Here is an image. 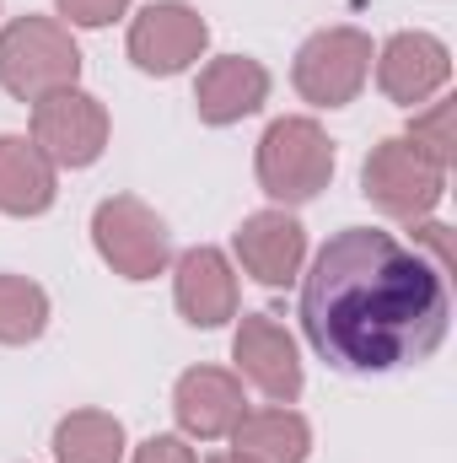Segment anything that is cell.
<instances>
[{"instance_id": "6da1fadb", "label": "cell", "mask_w": 457, "mask_h": 463, "mask_svg": "<svg viewBox=\"0 0 457 463\" xmlns=\"http://www.w3.org/2000/svg\"><path fill=\"white\" fill-rule=\"evenodd\" d=\"M452 329V280L382 227L334 232L302 280V335L340 372H398Z\"/></svg>"}, {"instance_id": "7a4b0ae2", "label": "cell", "mask_w": 457, "mask_h": 463, "mask_svg": "<svg viewBox=\"0 0 457 463\" xmlns=\"http://www.w3.org/2000/svg\"><path fill=\"white\" fill-rule=\"evenodd\" d=\"M258 189L275 205H307L334 184V140L318 118H275L258 140Z\"/></svg>"}, {"instance_id": "3957f363", "label": "cell", "mask_w": 457, "mask_h": 463, "mask_svg": "<svg viewBox=\"0 0 457 463\" xmlns=\"http://www.w3.org/2000/svg\"><path fill=\"white\" fill-rule=\"evenodd\" d=\"M81 49L54 16H16L0 27V87L16 103H38L60 87H76Z\"/></svg>"}, {"instance_id": "277c9868", "label": "cell", "mask_w": 457, "mask_h": 463, "mask_svg": "<svg viewBox=\"0 0 457 463\" xmlns=\"http://www.w3.org/2000/svg\"><path fill=\"white\" fill-rule=\"evenodd\" d=\"M360 194L393 222H425L447 194V173L436 162H425L404 135H393V140L371 146V156L360 167Z\"/></svg>"}, {"instance_id": "5b68a950", "label": "cell", "mask_w": 457, "mask_h": 463, "mask_svg": "<svg viewBox=\"0 0 457 463\" xmlns=\"http://www.w3.org/2000/svg\"><path fill=\"white\" fill-rule=\"evenodd\" d=\"M92 242H98L103 264L124 280H156L173 264L167 222L135 194H114L92 211Z\"/></svg>"}, {"instance_id": "8992f818", "label": "cell", "mask_w": 457, "mask_h": 463, "mask_svg": "<svg viewBox=\"0 0 457 463\" xmlns=\"http://www.w3.org/2000/svg\"><path fill=\"white\" fill-rule=\"evenodd\" d=\"M371 60H377V49L360 27H323L296 49L291 81L312 109H344V103L360 98V87L371 76Z\"/></svg>"}, {"instance_id": "52a82bcc", "label": "cell", "mask_w": 457, "mask_h": 463, "mask_svg": "<svg viewBox=\"0 0 457 463\" xmlns=\"http://www.w3.org/2000/svg\"><path fill=\"white\" fill-rule=\"evenodd\" d=\"M33 146L54 167H92L108 146V109L81 87H60L33 103Z\"/></svg>"}, {"instance_id": "ba28073f", "label": "cell", "mask_w": 457, "mask_h": 463, "mask_svg": "<svg viewBox=\"0 0 457 463\" xmlns=\"http://www.w3.org/2000/svg\"><path fill=\"white\" fill-rule=\"evenodd\" d=\"M210 49V27L183 0H156L129 22V60L145 76H183Z\"/></svg>"}, {"instance_id": "9c48e42d", "label": "cell", "mask_w": 457, "mask_h": 463, "mask_svg": "<svg viewBox=\"0 0 457 463\" xmlns=\"http://www.w3.org/2000/svg\"><path fill=\"white\" fill-rule=\"evenodd\" d=\"M231 361H237V377H247L264 399H275V404L302 399V350L280 318L242 313V324L231 335Z\"/></svg>"}, {"instance_id": "30bf717a", "label": "cell", "mask_w": 457, "mask_h": 463, "mask_svg": "<svg viewBox=\"0 0 457 463\" xmlns=\"http://www.w3.org/2000/svg\"><path fill=\"white\" fill-rule=\"evenodd\" d=\"M447 81H452V54L436 33H393L377 49V87L398 109L431 103Z\"/></svg>"}, {"instance_id": "8fae6325", "label": "cell", "mask_w": 457, "mask_h": 463, "mask_svg": "<svg viewBox=\"0 0 457 463\" xmlns=\"http://www.w3.org/2000/svg\"><path fill=\"white\" fill-rule=\"evenodd\" d=\"M247 399H242V377L227 366H189L173 383V415L178 431L194 442H221L231 437V426L242 420Z\"/></svg>"}, {"instance_id": "7c38bea8", "label": "cell", "mask_w": 457, "mask_h": 463, "mask_svg": "<svg viewBox=\"0 0 457 463\" xmlns=\"http://www.w3.org/2000/svg\"><path fill=\"white\" fill-rule=\"evenodd\" d=\"M231 248H237L242 269H247L258 286L280 291V286H291V280L302 275V259H307V227H302L296 216H285V211H253V216L237 227Z\"/></svg>"}, {"instance_id": "4fadbf2b", "label": "cell", "mask_w": 457, "mask_h": 463, "mask_svg": "<svg viewBox=\"0 0 457 463\" xmlns=\"http://www.w3.org/2000/svg\"><path fill=\"white\" fill-rule=\"evenodd\" d=\"M173 297H178V313L194 324V329H221L237 318V275H231V259L221 248L200 242L178 259L173 269Z\"/></svg>"}, {"instance_id": "5bb4252c", "label": "cell", "mask_w": 457, "mask_h": 463, "mask_svg": "<svg viewBox=\"0 0 457 463\" xmlns=\"http://www.w3.org/2000/svg\"><path fill=\"white\" fill-rule=\"evenodd\" d=\"M269 103V71L247 54H221L200 71V87H194V109L205 124L227 129V124H242L247 114H258Z\"/></svg>"}, {"instance_id": "9a60e30c", "label": "cell", "mask_w": 457, "mask_h": 463, "mask_svg": "<svg viewBox=\"0 0 457 463\" xmlns=\"http://www.w3.org/2000/svg\"><path fill=\"white\" fill-rule=\"evenodd\" d=\"M60 194V167L33 146V135H0V211L43 216Z\"/></svg>"}, {"instance_id": "2e32d148", "label": "cell", "mask_w": 457, "mask_h": 463, "mask_svg": "<svg viewBox=\"0 0 457 463\" xmlns=\"http://www.w3.org/2000/svg\"><path fill=\"white\" fill-rule=\"evenodd\" d=\"M231 453H242V458H253V463H307L312 426L291 404L242 410V420L231 426Z\"/></svg>"}, {"instance_id": "e0dca14e", "label": "cell", "mask_w": 457, "mask_h": 463, "mask_svg": "<svg viewBox=\"0 0 457 463\" xmlns=\"http://www.w3.org/2000/svg\"><path fill=\"white\" fill-rule=\"evenodd\" d=\"M54 463H124V426L108 410H70L54 426Z\"/></svg>"}, {"instance_id": "ac0fdd59", "label": "cell", "mask_w": 457, "mask_h": 463, "mask_svg": "<svg viewBox=\"0 0 457 463\" xmlns=\"http://www.w3.org/2000/svg\"><path fill=\"white\" fill-rule=\"evenodd\" d=\"M49 329V291L27 275H0V345H33Z\"/></svg>"}, {"instance_id": "d6986e66", "label": "cell", "mask_w": 457, "mask_h": 463, "mask_svg": "<svg viewBox=\"0 0 457 463\" xmlns=\"http://www.w3.org/2000/svg\"><path fill=\"white\" fill-rule=\"evenodd\" d=\"M404 140H409L425 162H436V167L447 173V167H452V146H457L452 140V103L442 98V103L420 109V114L409 118V135H404Z\"/></svg>"}, {"instance_id": "ffe728a7", "label": "cell", "mask_w": 457, "mask_h": 463, "mask_svg": "<svg viewBox=\"0 0 457 463\" xmlns=\"http://www.w3.org/2000/svg\"><path fill=\"white\" fill-rule=\"evenodd\" d=\"M409 248H420L447 280H452V227H442V222H415V242Z\"/></svg>"}, {"instance_id": "44dd1931", "label": "cell", "mask_w": 457, "mask_h": 463, "mask_svg": "<svg viewBox=\"0 0 457 463\" xmlns=\"http://www.w3.org/2000/svg\"><path fill=\"white\" fill-rule=\"evenodd\" d=\"M60 16H70V27H108L114 16H124L129 0H54Z\"/></svg>"}, {"instance_id": "7402d4cb", "label": "cell", "mask_w": 457, "mask_h": 463, "mask_svg": "<svg viewBox=\"0 0 457 463\" xmlns=\"http://www.w3.org/2000/svg\"><path fill=\"white\" fill-rule=\"evenodd\" d=\"M129 463H200V453L189 448V437H167L162 431V437H145Z\"/></svg>"}, {"instance_id": "603a6c76", "label": "cell", "mask_w": 457, "mask_h": 463, "mask_svg": "<svg viewBox=\"0 0 457 463\" xmlns=\"http://www.w3.org/2000/svg\"><path fill=\"white\" fill-rule=\"evenodd\" d=\"M210 463H253V458H242V453H216Z\"/></svg>"}]
</instances>
